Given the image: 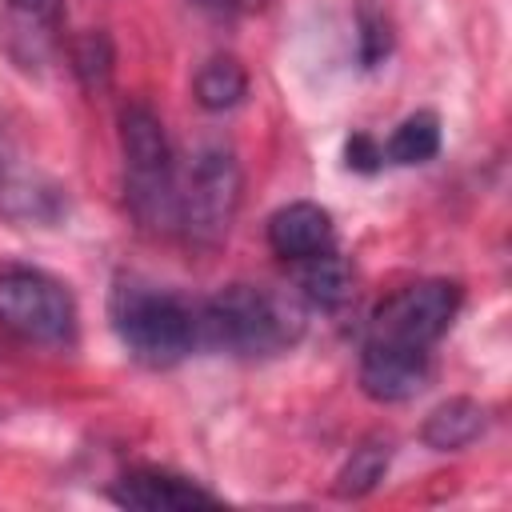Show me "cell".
<instances>
[{
  "instance_id": "1",
  "label": "cell",
  "mask_w": 512,
  "mask_h": 512,
  "mask_svg": "<svg viewBox=\"0 0 512 512\" xmlns=\"http://www.w3.org/2000/svg\"><path fill=\"white\" fill-rule=\"evenodd\" d=\"M304 300L268 284H228L196 304V344L240 360L288 352L304 336Z\"/></svg>"
},
{
  "instance_id": "2",
  "label": "cell",
  "mask_w": 512,
  "mask_h": 512,
  "mask_svg": "<svg viewBox=\"0 0 512 512\" xmlns=\"http://www.w3.org/2000/svg\"><path fill=\"white\" fill-rule=\"evenodd\" d=\"M120 156H124V204L132 220L168 236L180 224V176L164 120L144 100H124L120 108Z\"/></svg>"
},
{
  "instance_id": "3",
  "label": "cell",
  "mask_w": 512,
  "mask_h": 512,
  "mask_svg": "<svg viewBox=\"0 0 512 512\" xmlns=\"http://www.w3.org/2000/svg\"><path fill=\"white\" fill-rule=\"evenodd\" d=\"M108 320L124 352L148 368H172L196 348V304L140 276L116 280Z\"/></svg>"
},
{
  "instance_id": "4",
  "label": "cell",
  "mask_w": 512,
  "mask_h": 512,
  "mask_svg": "<svg viewBox=\"0 0 512 512\" xmlns=\"http://www.w3.org/2000/svg\"><path fill=\"white\" fill-rule=\"evenodd\" d=\"M240 196H244V176L240 164L232 156V148L224 144H204L184 180H180V224L176 232H184V240L192 248H220L236 224L240 212Z\"/></svg>"
},
{
  "instance_id": "5",
  "label": "cell",
  "mask_w": 512,
  "mask_h": 512,
  "mask_svg": "<svg viewBox=\"0 0 512 512\" xmlns=\"http://www.w3.org/2000/svg\"><path fill=\"white\" fill-rule=\"evenodd\" d=\"M460 300H464V292L456 280H416V284L392 292L372 312L368 332H364V348L432 356L440 336L452 328Z\"/></svg>"
},
{
  "instance_id": "6",
  "label": "cell",
  "mask_w": 512,
  "mask_h": 512,
  "mask_svg": "<svg viewBox=\"0 0 512 512\" xmlns=\"http://www.w3.org/2000/svg\"><path fill=\"white\" fill-rule=\"evenodd\" d=\"M0 328L24 344L68 348L76 340V300L40 268H8L0 272Z\"/></svg>"
},
{
  "instance_id": "7",
  "label": "cell",
  "mask_w": 512,
  "mask_h": 512,
  "mask_svg": "<svg viewBox=\"0 0 512 512\" xmlns=\"http://www.w3.org/2000/svg\"><path fill=\"white\" fill-rule=\"evenodd\" d=\"M112 500L120 508H140V512H184V508H208L220 504L216 492H208L204 484L180 476V472H164V468H132L112 484Z\"/></svg>"
},
{
  "instance_id": "8",
  "label": "cell",
  "mask_w": 512,
  "mask_h": 512,
  "mask_svg": "<svg viewBox=\"0 0 512 512\" xmlns=\"http://www.w3.org/2000/svg\"><path fill=\"white\" fill-rule=\"evenodd\" d=\"M268 248L276 256H284L288 264H300V260H312L320 252H332L336 248V224H332V212L312 204V200H292L284 208H276L268 216Z\"/></svg>"
},
{
  "instance_id": "9",
  "label": "cell",
  "mask_w": 512,
  "mask_h": 512,
  "mask_svg": "<svg viewBox=\"0 0 512 512\" xmlns=\"http://www.w3.org/2000/svg\"><path fill=\"white\" fill-rule=\"evenodd\" d=\"M0 216L48 228L68 216V196L52 176H44L36 168L4 164L0 168Z\"/></svg>"
},
{
  "instance_id": "10",
  "label": "cell",
  "mask_w": 512,
  "mask_h": 512,
  "mask_svg": "<svg viewBox=\"0 0 512 512\" xmlns=\"http://www.w3.org/2000/svg\"><path fill=\"white\" fill-rule=\"evenodd\" d=\"M432 376V356L392 352V348H360V388L376 404L412 400Z\"/></svg>"
},
{
  "instance_id": "11",
  "label": "cell",
  "mask_w": 512,
  "mask_h": 512,
  "mask_svg": "<svg viewBox=\"0 0 512 512\" xmlns=\"http://www.w3.org/2000/svg\"><path fill=\"white\" fill-rule=\"evenodd\" d=\"M296 296L320 312H340L356 296V272L336 248L320 252V256L296 264Z\"/></svg>"
},
{
  "instance_id": "12",
  "label": "cell",
  "mask_w": 512,
  "mask_h": 512,
  "mask_svg": "<svg viewBox=\"0 0 512 512\" xmlns=\"http://www.w3.org/2000/svg\"><path fill=\"white\" fill-rule=\"evenodd\" d=\"M488 428V408L472 396H452L436 404L420 424V444L432 452H460Z\"/></svg>"
},
{
  "instance_id": "13",
  "label": "cell",
  "mask_w": 512,
  "mask_h": 512,
  "mask_svg": "<svg viewBox=\"0 0 512 512\" xmlns=\"http://www.w3.org/2000/svg\"><path fill=\"white\" fill-rule=\"evenodd\" d=\"M64 0H8V48L16 60H40L44 48L52 44L56 20H60Z\"/></svg>"
},
{
  "instance_id": "14",
  "label": "cell",
  "mask_w": 512,
  "mask_h": 512,
  "mask_svg": "<svg viewBox=\"0 0 512 512\" xmlns=\"http://www.w3.org/2000/svg\"><path fill=\"white\" fill-rule=\"evenodd\" d=\"M388 464H392V436L388 432H372L348 452V460L336 472L332 492L340 500H360L388 476Z\"/></svg>"
},
{
  "instance_id": "15",
  "label": "cell",
  "mask_w": 512,
  "mask_h": 512,
  "mask_svg": "<svg viewBox=\"0 0 512 512\" xmlns=\"http://www.w3.org/2000/svg\"><path fill=\"white\" fill-rule=\"evenodd\" d=\"M192 92H196V104L204 112H228L248 96V72H244V64L236 56L216 52L196 68Z\"/></svg>"
},
{
  "instance_id": "16",
  "label": "cell",
  "mask_w": 512,
  "mask_h": 512,
  "mask_svg": "<svg viewBox=\"0 0 512 512\" xmlns=\"http://www.w3.org/2000/svg\"><path fill=\"white\" fill-rule=\"evenodd\" d=\"M384 148V160L388 164H424L440 152V120L436 112H412L396 124V132L388 136Z\"/></svg>"
},
{
  "instance_id": "17",
  "label": "cell",
  "mask_w": 512,
  "mask_h": 512,
  "mask_svg": "<svg viewBox=\"0 0 512 512\" xmlns=\"http://www.w3.org/2000/svg\"><path fill=\"white\" fill-rule=\"evenodd\" d=\"M112 64H116V52H112V40L104 32H84V36L72 40V72L80 76V84L88 92L108 88Z\"/></svg>"
},
{
  "instance_id": "18",
  "label": "cell",
  "mask_w": 512,
  "mask_h": 512,
  "mask_svg": "<svg viewBox=\"0 0 512 512\" xmlns=\"http://www.w3.org/2000/svg\"><path fill=\"white\" fill-rule=\"evenodd\" d=\"M356 28H360V64L376 68L392 52V24L372 0H364L360 12H356Z\"/></svg>"
},
{
  "instance_id": "19",
  "label": "cell",
  "mask_w": 512,
  "mask_h": 512,
  "mask_svg": "<svg viewBox=\"0 0 512 512\" xmlns=\"http://www.w3.org/2000/svg\"><path fill=\"white\" fill-rule=\"evenodd\" d=\"M344 156H348V168H356V172H376V168L384 164V148H380V144H376L368 132L348 136Z\"/></svg>"
},
{
  "instance_id": "20",
  "label": "cell",
  "mask_w": 512,
  "mask_h": 512,
  "mask_svg": "<svg viewBox=\"0 0 512 512\" xmlns=\"http://www.w3.org/2000/svg\"><path fill=\"white\" fill-rule=\"evenodd\" d=\"M196 8L204 12H216V16H228V12H240V8H252L256 0H192Z\"/></svg>"
}]
</instances>
